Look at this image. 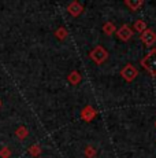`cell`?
Segmentation results:
<instances>
[{"instance_id":"cell-1","label":"cell","mask_w":156,"mask_h":158,"mask_svg":"<svg viewBox=\"0 0 156 158\" xmlns=\"http://www.w3.org/2000/svg\"><path fill=\"white\" fill-rule=\"evenodd\" d=\"M141 66H142L152 77H156V50H151L141 59Z\"/></svg>"},{"instance_id":"cell-2","label":"cell","mask_w":156,"mask_h":158,"mask_svg":"<svg viewBox=\"0 0 156 158\" xmlns=\"http://www.w3.org/2000/svg\"><path fill=\"white\" fill-rule=\"evenodd\" d=\"M89 56H91V59L93 60L95 63H97V65H101L104 60H107V58H108V52H107V50L104 47H101V45H97V47L93 48V50L91 51Z\"/></svg>"},{"instance_id":"cell-3","label":"cell","mask_w":156,"mask_h":158,"mask_svg":"<svg viewBox=\"0 0 156 158\" xmlns=\"http://www.w3.org/2000/svg\"><path fill=\"white\" fill-rule=\"evenodd\" d=\"M121 76L123 77L125 81H127V83H131V81L136 80V77L138 76V70H137L136 68H134L133 65H126L123 69L121 70Z\"/></svg>"},{"instance_id":"cell-4","label":"cell","mask_w":156,"mask_h":158,"mask_svg":"<svg viewBox=\"0 0 156 158\" xmlns=\"http://www.w3.org/2000/svg\"><path fill=\"white\" fill-rule=\"evenodd\" d=\"M141 41L146 45V47H152L156 43V33L152 29H146L141 33Z\"/></svg>"},{"instance_id":"cell-5","label":"cell","mask_w":156,"mask_h":158,"mask_svg":"<svg viewBox=\"0 0 156 158\" xmlns=\"http://www.w3.org/2000/svg\"><path fill=\"white\" fill-rule=\"evenodd\" d=\"M116 35L121 39L122 41H129L131 37H133V30L130 29V26L127 25H122L121 28L116 30Z\"/></svg>"},{"instance_id":"cell-6","label":"cell","mask_w":156,"mask_h":158,"mask_svg":"<svg viewBox=\"0 0 156 158\" xmlns=\"http://www.w3.org/2000/svg\"><path fill=\"white\" fill-rule=\"evenodd\" d=\"M67 11H68V14L73 15V17H78V15L84 11V7L78 2H73L67 6Z\"/></svg>"},{"instance_id":"cell-7","label":"cell","mask_w":156,"mask_h":158,"mask_svg":"<svg viewBox=\"0 0 156 158\" xmlns=\"http://www.w3.org/2000/svg\"><path fill=\"white\" fill-rule=\"evenodd\" d=\"M95 115H96V111H95V109L91 107V106H86V107L81 111V117H82V120L86 121V123H91V121L93 120Z\"/></svg>"},{"instance_id":"cell-8","label":"cell","mask_w":156,"mask_h":158,"mask_svg":"<svg viewBox=\"0 0 156 158\" xmlns=\"http://www.w3.org/2000/svg\"><path fill=\"white\" fill-rule=\"evenodd\" d=\"M142 4H144L142 0H138V2H137V0H134V2H130V0H125V6L130 8V11H137Z\"/></svg>"},{"instance_id":"cell-9","label":"cell","mask_w":156,"mask_h":158,"mask_svg":"<svg viewBox=\"0 0 156 158\" xmlns=\"http://www.w3.org/2000/svg\"><path fill=\"white\" fill-rule=\"evenodd\" d=\"M15 136L19 140H25L26 138L29 136V131L26 127H18L17 131H15Z\"/></svg>"},{"instance_id":"cell-10","label":"cell","mask_w":156,"mask_h":158,"mask_svg":"<svg viewBox=\"0 0 156 158\" xmlns=\"http://www.w3.org/2000/svg\"><path fill=\"white\" fill-rule=\"evenodd\" d=\"M81 80H82V77L80 76V73H78V72H71L70 74H68V81H70L71 84H74V85L80 84Z\"/></svg>"},{"instance_id":"cell-11","label":"cell","mask_w":156,"mask_h":158,"mask_svg":"<svg viewBox=\"0 0 156 158\" xmlns=\"http://www.w3.org/2000/svg\"><path fill=\"white\" fill-rule=\"evenodd\" d=\"M134 30H137V33H142L144 30L148 29V26H146V23L144 22L142 19H137L136 22H134Z\"/></svg>"},{"instance_id":"cell-12","label":"cell","mask_w":156,"mask_h":158,"mask_svg":"<svg viewBox=\"0 0 156 158\" xmlns=\"http://www.w3.org/2000/svg\"><path fill=\"white\" fill-rule=\"evenodd\" d=\"M29 154H30L32 157H38L41 154V147L38 144H33L29 147Z\"/></svg>"},{"instance_id":"cell-13","label":"cell","mask_w":156,"mask_h":158,"mask_svg":"<svg viewBox=\"0 0 156 158\" xmlns=\"http://www.w3.org/2000/svg\"><path fill=\"white\" fill-rule=\"evenodd\" d=\"M103 30H104V33H106V35L111 36L112 33H115V26H114L112 22H107V23H104Z\"/></svg>"},{"instance_id":"cell-14","label":"cell","mask_w":156,"mask_h":158,"mask_svg":"<svg viewBox=\"0 0 156 158\" xmlns=\"http://www.w3.org/2000/svg\"><path fill=\"white\" fill-rule=\"evenodd\" d=\"M11 157V150L8 147L0 148V158H10Z\"/></svg>"},{"instance_id":"cell-15","label":"cell","mask_w":156,"mask_h":158,"mask_svg":"<svg viewBox=\"0 0 156 158\" xmlns=\"http://www.w3.org/2000/svg\"><path fill=\"white\" fill-rule=\"evenodd\" d=\"M56 37L60 39V40H64V39L67 37V32H66V29L59 28L58 30H56Z\"/></svg>"},{"instance_id":"cell-16","label":"cell","mask_w":156,"mask_h":158,"mask_svg":"<svg viewBox=\"0 0 156 158\" xmlns=\"http://www.w3.org/2000/svg\"><path fill=\"white\" fill-rule=\"evenodd\" d=\"M85 156L88 157V158H92V157H95L96 156V150L92 146H88V147L85 148Z\"/></svg>"},{"instance_id":"cell-17","label":"cell","mask_w":156,"mask_h":158,"mask_svg":"<svg viewBox=\"0 0 156 158\" xmlns=\"http://www.w3.org/2000/svg\"><path fill=\"white\" fill-rule=\"evenodd\" d=\"M0 107H2V101H0Z\"/></svg>"},{"instance_id":"cell-18","label":"cell","mask_w":156,"mask_h":158,"mask_svg":"<svg viewBox=\"0 0 156 158\" xmlns=\"http://www.w3.org/2000/svg\"><path fill=\"white\" fill-rule=\"evenodd\" d=\"M155 125H156V124H155Z\"/></svg>"}]
</instances>
